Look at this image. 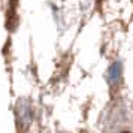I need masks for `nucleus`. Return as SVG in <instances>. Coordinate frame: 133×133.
<instances>
[{
	"mask_svg": "<svg viewBox=\"0 0 133 133\" xmlns=\"http://www.w3.org/2000/svg\"><path fill=\"white\" fill-rule=\"evenodd\" d=\"M121 72H123V66H121L120 61H115L106 70V79H108L109 84H115L117 81H120L121 78Z\"/></svg>",
	"mask_w": 133,
	"mask_h": 133,
	"instance_id": "obj_1",
	"label": "nucleus"
}]
</instances>
